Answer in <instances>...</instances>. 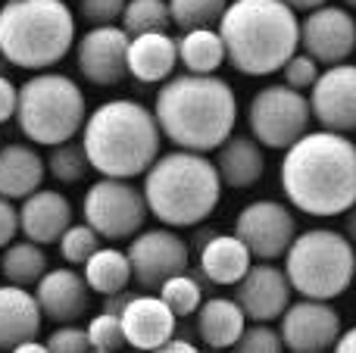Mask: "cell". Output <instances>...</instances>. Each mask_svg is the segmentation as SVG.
I'll use <instances>...</instances> for the list:
<instances>
[{
  "label": "cell",
  "mask_w": 356,
  "mask_h": 353,
  "mask_svg": "<svg viewBox=\"0 0 356 353\" xmlns=\"http://www.w3.org/2000/svg\"><path fill=\"white\" fill-rule=\"evenodd\" d=\"M282 191L307 216H344L356 204V144L350 135L319 129L297 138L284 150Z\"/></svg>",
  "instance_id": "cell-1"
},
{
  "label": "cell",
  "mask_w": 356,
  "mask_h": 353,
  "mask_svg": "<svg viewBox=\"0 0 356 353\" xmlns=\"http://www.w3.org/2000/svg\"><path fill=\"white\" fill-rule=\"evenodd\" d=\"M154 116L160 131L175 147L209 154L238 125L234 88L216 72H178L160 85L154 100Z\"/></svg>",
  "instance_id": "cell-2"
},
{
  "label": "cell",
  "mask_w": 356,
  "mask_h": 353,
  "mask_svg": "<svg viewBox=\"0 0 356 353\" xmlns=\"http://www.w3.org/2000/svg\"><path fill=\"white\" fill-rule=\"evenodd\" d=\"M81 144L91 169L113 179H138L163 154V131L154 110L141 100L116 97L88 113Z\"/></svg>",
  "instance_id": "cell-3"
},
{
  "label": "cell",
  "mask_w": 356,
  "mask_h": 353,
  "mask_svg": "<svg viewBox=\"0 0 356 353\" xmlns=\"http://www.w3.org/2000/svg\"><path fill=\"white\" fill-rule=\"evenodd\" d=\"M216 28L225 41V60L253 79L282 72L300 50V19L284 0H232Z\"/></svg>",
  "instance_id": "cell-4"
},
{
  "label": "cell",
  "mask_w": 356,
  "mask_h": 353,
  "mask_svg": "<svg viewBox=\"0 0 356 353\" xmlns=\"http://www.w3.org/2000/svg\"><path fill=\"white\" fill-rule=\"evenodd\" d=\"M144 200L156 222L169 229H194L216 213L222 200V179L207 154L175 147L160 154L144 172Z\"/></svg>",
  "instance_id": "cell-5"
},
{
  "label": "cell",
  "mask_w": 356,
  "mask_h": 353,
  "mask_svg": "<svg viewBox=\"0 0 356 353\" xmlns=\"http://www.w3.org/2000/svg\"><path fill=\"white\" fill-rule=\"evenodd\" d=\"M75 47V13L66 0H3L0 54L19 69L41 72Z\"/></svg>",
  "instance_id": "cell-6"
},
{
  "label": "cell",
  "mask_w": 356,
  "mask_h": 353,
  "mask_svg": "<svg viewBox=\"0 0 356 353\" xmlns=\"http://www.w3.org/2000/svg\"><path fill=\"white\" fill-rule=\"evenodd\" d=\"M284 275L300 297L334 300L356 281V247L334 229L297 231L284 250Z\"/></svg>",
  "instance_id": "cell-7"
},
{
  "label": "cell",
  "mask_w": 356,
  "mask_h": 353,
  "mask_svg": "<svg viewBox=\"0 0 356 353\" xmlns=\"http://www.w3.org/2000/svg\"><path fill=\"white\" fill-rule=\"evenodd\" d=\"M88 119L85 91L63 72H38L19 85L16 125L31 144L54 147L81 131Z\"/></svg>",
  "instance_id": "cell-8"
},
{
  "label": "cell",
  "mask_w": 356,
  "mask_h": 353,
  "mask_svg": "<svg viewBox=\"0 0 356 353\" xmlns=\"http://www.w3.org/2000/svg\"><path fill=\"white\" fill-rule=\"evenodd\" d=\"M81 216L104 241H129L144 229L150 210L144 191L131 179L100 175L85 191Z\"/></svg>",
  "instance_id": "cell-9"
},
{
  "label": "cell",
  "mask_w": 356,
  "mask_h": 353,
  "mask_svg": "<svg viewBox=\"0 0 356 353\" xmlns=\"http://www.w3.org/2000/svg\"><path fill=\"white\" fill-rule=\"evenodd\" d=\"M247 125H250V135L266 150H288L313 125L309 97H303V91L284 85V81L266 85L253 94L250 106H247Z\"/></svg>",
  "instance_id": "cell-10"
},
{
  "label": "cell",
  "mask_w": 356,
  "mask_h": 353,
  "mask_svg": "<svg viewBox=\"0 0 356 353\" xmlns=\"http://www.w3.org/2000/svg\"><path fill=\"white\" fill-rule=\"evenodd\" d=\"M129 263L131 279L144 291H160V285L172 275L184 272L191 266V247L178 229L156 225V229H141L129 244Z\"/></svg>",
  "instance_id": "cell-11"
},
{
  "label": "cell",
  "mask_w": 356,
  "mask_h": 353,
  "mask_svg": "<svg viewBox=\"0 0 356 353\" xmlns=\"http://www.w3.org/2000/svg\"><path fill=\"white\" fill-rule=\"evenodd\" d=\"M234 235L247 244L253 260H278L297 235V219L282 200H250L234 219Z\"/></svg>",
  "instance_id": "cell-12"
},
{
  "label": "cell",
  "mask_w": 356,
  "mask_h": 353,
  "mask_svg": "<svg viewBox=\"0 0 356 353\" xmlns=\"http://www.w3.org/2000/svg\"><path fill=\"white\" fill-rule=\"evenodd\" d=\"M278 331H282L284 350L325 353L334 347V341L341 335V313L332 306V300H291L288 310L282 313Z\"/></svg>",
  "instance_id": "cell-13"
},
{
  "label": "cell",
  "mask_w": 356,
  "mask_h": 353,
  "mask_svg": "<svg viewBox=\"0 0 356 353\" xmlns=\"http://www.w3.org/2000/svg\"><path fill=\"white\" fill-rule=\"evenodd\" d=\"M129 41L131 35L122 25H91L75 47L81 79L97 88L119 85L129 75Z\"/></svg>",
  "instance_id": "cell-14"
},
{
  "label": "cell",
  "mask_w": 356,
  "mask_h": 353,
  "mask_svg": "<svg viewBox=\"0 0 356 353\" xmlns=\"http://www.w3.org/2000/svg\"><path fill=\"white\" fill-rule=\"evenodd\" d=\"M309 110L319 129L356 135V63H334L309 88Z\"/></svg>",
  "instance_id": "cell-15"
},
{
  "label": "cell",
  "mask_w": 356,
  "mask_h": 353,
  "mask_svg": "<svg viewBox=\"0 0 356 353\" xmlns=\"http://www.w3.org/2000/svg\"><path fill=\"white\" fill-rule=\"evenodd\" d=\"M300 47L307 50L319 66L347 63L356 50V19L347 6L322 3L307 13L300 22Z\"/></svg>",
  "instance_id": "cell-16"
},
{
  "label": "cell",
  "mask_w": 356,
  "mask_h": 353,
  "mask_svg": "<svg viewBox=\"0 0 356 353\" xmlns=\"http://www.w3.org/2000/svg\"><path fill=\"white\" fill-rule=\"evenodd\" d=\"M234 288H238L234 300L241 304L247 322L250 319L253 322H275V319H282V313L288 310L291 297H294V288H291L284 269L272 266V260L253 263Z\"/></svg>",
  "instance_id": "cell-17"
},
{
  "label": "cell",
  "mask_w": 356,
  "mask_h": 353,
  "mask_svg": "<svg viewBox=\"0 0 356 353\" xmlns=\"http://www.w3.org/2000/svg\"><path fill=\"white\" fill-rule=\"evenodd\" d=\"M91 294L85 275L72 266L47 269L35 285L38 306L50 322H79L91 310Z\"/></svg>",
  "instance_id": "cell-18"
},
{
  "label": "cell",
  "mask_w": 356,
  "mask_h": 353,
  "mask_svg": "<svg viewBox=\"0 0 356 353\" xmlns=\"http://www.w3.org/2000/svg\"><path fill=\"white\" fill-rule=\"evenodd\" d=\"M75 222V210L72 200L63 191L54 188H38L29 197L19 200V231H22L29 241L50 247V244H60L63 231Z\"/></svg>",
  "instance_id": "cell-19"
},
{
  "label": "cell",
  "mask_w": 356,
  "mask_h": 353,
  "mask_svg": "<svg viewBox=\"0 0 356 353\" xmlns=\"http://www.w3.org/2000/svg\"><path fill=\"white\" fill-rule=\"evenodd\" d=\"M119 319L125 329V341L135 350H160L178 329V316L160 294H131Z\"/></svg>",
  "instance_id": "cell-20"
},
{
  "label": "cell",
  "mask_w": 356,
  "mask_h": 353,
  "mask_svg": "<svg viewBox=\"0 0 356 353\" xmlns=\"http://www.w3.org/2000/svg\"><path fill=\"white\" fill-rule=\"evenodd\" d=\"M216 172L222 179V188L244 191L253 188L266 172V147L253 135H228L216 147Z\"/></svg>",
  "instance_id": "cell-21"
},
{
  "label": "cell",
  "mask_w": 356,
  "mask_h": 353,
  "mask_svg": "<svg viewBox=\"0 0 356 353\" xmlns=\"http://www.w3.org/2000/svg\"><path fill=\"white\" fill-rule=\"evenodd\" d=\"M178 66V41L169 31H144L129 41V75L141 85H163Z\"/></svg>",
  "instance_id": "cell-22"
},
{
  "label": "cell",
  "mask_w": 356,
  "mask_h": 353,
  "mask_svg": "<svg viewBox=\"0 0 356 353\" xmlns=\"http://www.w3.org/2000/svg\"><path fill=\"white\" fill-rule=\"evenodd\" d=\"M200 272L209 285L216 288H228V285H238L244 279V272L253 266V254L247 250V244L241 241L238 235H222L216 231L209 241H203L200 247Z\"/></svg>",
  "instance_id": "cell-23"
},
{
  "label": "cell",
  "mask_w": 356,
  "mask_h": 353,
  "mask_svg": "<svg viewBox=\"0 0 356 353\" xmlns=\"http://www.w3.org/2000/svg\"><path fill=\"white\" fill-rule=\"evenodd\" d=\"M44 322V313L38 306L35 291L22 285H0V347H16V344L38 338Z\"/></svg>",
  "instance_id": "cell-24"
},
{
  "label": "cell",
  "mask_w": 356,
  "mask_h": 353,
  "mask_svg": "<svg viewBox=\"0 0 356 353\" xmlns=\"http://www.w3.org/2000/svg\"><path fill=\"white\" fill-rule=\"evenodd\" d=\"M47 163L29 144H0V194L10 200H22L44 185Z\"/></svg>",
  "instance_id": "cell-25"
},
{
  "label": "cell",
  "mask_w": 356,
  "mask_h": 353,
  "mask_svg": "<svg viewBox=\"0 0 356 353\" xmlns=\"http://www.w3.org/2000/svg\"><path fill=\"white\" fill-rule=\"evenodd\" d=\"M197 335L209 350H232L241 331L247 329V316L234 297H207L197 306Z\"/></svg>",
  "instance_id": "cell-26"
},
{
  "label": "cell",
  "mask_w": 356,
  "mask_h": 353,
  "mask_svg": "<svg viewBox=\"0 0 356 353\" xmlns=\"http://www.w3.org/2000/svg\"><path fill=\"white\" fill-rule=\"evenodd\" d=\"M178 63L184 66V72L209 75L219 72L225 63V41H222L219 28H188L178 38Z\"/></svg>",
  "instance_id": "cell-27"
},
{
  "label": "cell",
  "mask_w": 356,
  "mask_h": 353,
  "mask_svg": "<svg viewBox=\"0 0 356 353\" xmlns=\"http://www.w3.org/2000/svg\"><path fill=\"white\" fill-rule=\"evenodd\" d=\"M85 281L94 294L106 297V294H116V291H125L131 279V263H129V254L119 247H97L91 254V260L85 263Z\"/></svg>",
  "instance_id": "cell-28"
},
{
  "label": "cell",
  "mask_w": 356,
  "mask_h": 353,
  "mask_svg": "<svg viewBox=\"0 0 356 353\" xmlns=\"http://www.w3.org/2000/svg\"><path fill=\"white\" fill-rule=\"evenodd\" d=\"M50 269L47 254H44L41 244L29 241H10L3 250H0V272H3L6 281L13 285H22V288H35L38 279Z\"/></svg>",
  "instance_id": "cell-29"
},
{
  "label": "cell",
  "mask_w": 356,
  "mask_h": 353,
  "mask_svg": "<svg viewBox=\"0 0 356 353\" xmlns=\"http://www.w3.org/2000/svg\"><path fill=\"white\" fill-rule=\"evenodd\" d=\"M44 163H47V175H54L60 185H79L88 172H94L91 160H88V154H85V144L75 141V138H69V141H63V144H54L50 154L44 156Z\"/></svg>",
  "instance_id": "cell-30"
},
{
  "label": "cell",
  "mask_w": 356,
  "mask_h": 353,
  "mask_svg": "<svg viewBox=\"0 0 356 353\" xmlns=\"http://www.w3.org/2000/svg\"><path fill=\"white\" fill-rule=\"evenodd\" d=\"M203 272L197 269V272H191V269H184V272H178L172 275V279H166L160 285V297L166 300V306L175 313L178 319H184V316H194L197 313V306L203 304Z\"/></svg>",
  "instance_id": "cell-31"
},
{
  "label": "cell",
  "mask_w": 356,
  "mask_h": 353,
  "mask_svg": "<svg viewBox=\"0 0 356 353\" xmlns=\"http://www.w3.org/2000/svg\"><path fill=\"white\" fill-rule=\"evenodd\" d=\"M172 25L169 0H125L122 10V28L129 35H144V31H166Z\"/></svg>",
  "instance_id": "cell-32"
},
{
  "label": "cell",
  "mask_w": 356,
  "mask_h": 353,
  "mask_svg": "<svg viewBox=\"0 0 356 353\" xmlns=\"http://www.w3.org/2000/svg\"><path fill=\"white\" fill-rule=\"evenodd\" d=\"M225 6H228V0H169L172 25H178L181 31L219 25Z\"/></svg>",
  "instance_id": "cell-33"
},
{
  "label": "cell",
  "mask_w": 356,
  "mask_h": 353,
  "mask_svg": "<svg viewBox=\"0 0 356 353\" xmlns=\"http://www.w3.org/2000/svg\"><path fill=\"white\" fill-rule=\"evenodd\" d=\"M100 241H104V238H100L88 222H72L60 238V254L69 266H85V263L91 260L94 250L100 247Z\"/></svg>",
  "instance_id": "cell-34"
},
{
  "label": "cell",
  "mask_w": 356,
  "mask_h": 353,
  "mask_svg": "<svg viewBox=\"0 0 356 353\" xmlns=\"http://www.w3.org/2000/svg\"><path fill=\"white\" fill-rule=\"evenodd\" d=\"M88 344H91V350L97 353H116L122 350L125 344V329H122V319L116 316V313H106L100 310L97 316L88 322Z\"/></svg>",
  "instance_id": "cell-35"
},
{
  "label": "cell",
  "mask_w": 356,
  "mask_h": 353,
  "mask_svg": "<svg viewBox=\"0 0 356 353\" xmlns=\"http://www.w3.org/2000/svg\"><path fill=\"white\" fill-rule=\"evenodd\" d=\"M232 350L238 353H278L284 350V341H282V331L272 329L269 322H257V325H247L241 331L238 344Z\"/></svg>",
  "instance_id": "cell-36"
},
{
  "label": "cell",
  "mask_w": 356,
  "mask_h": 353,
  "mask_svg": "<svg viewBox=\"0 0 356 353\" xmlns=\"http://www.w3.org/2000/svg\"><path fill=\"white\" fill-rule=\"evenodd\" d=\"M282 72H284V85L297 88V91H309V88L316 85V79H319L322 66H319V60H313V56L307 54V50H297V54L282 66Z\"/></svg>",
  "instance_id": "cell-37"
},
{
  "label": "cell",
  "mask_w": 356,
  "mask_h": 353,
  "mask_svg": "<svg viewBox=\"0 0 356 353\" xmlns=\"http://www.w3.org/2000/svg\"><path fill=\"white\" fill-rule=\"evenodd\" d=\"M47 350L54 353H88V329H79L72 322H60L54 331L47 335Z\"/></svg>",
  "instance_id": "cell-38"
},
{
  "label": "cell",
  "mask_w": 356,
  "mask_h": 353,
  "mask_svg": "<svg viewBox=\"0 0 356 353\" xmlns=\"http://www.w3.org/2000/svg\"><path fill=\"white\" fill-rule=\"evenodd\" d=\"M125 0H79V13L94 25H110L122 19Z\"/></svg>",
  "instance_id": "cell-39"
},
{
  "label": "cell",
  "mask_w": 356,
  "mask_h": 353,
  "mask_svg": "<svg viewBox=\"0 0 356 353\" xmlns=\"http://www.w3.org/2000/svg\"><path fill=\"white\" fill-rule=\"evenodd\" d=\"M16 235H19V206L16 200L0 194V250L10 241H16Z\"/></svg>",
  "instance_id": "cell-40"
},
{
  "label": "cell",
  "mask_w": 356,
  "mask_h": 353,
  "mask_svg": "<svg viewBox=\"0 0 356 353\" xmlns=\"http://www.w3.org/2000/svg\"><path fill=\"white\" fill-rule=\"evenodd\" d=\"M16 100H19V85H13L6 75H0V125L16 119Z\"/></svg>",
  "instance_id": "cell-41"
},
{
  "label": "cell",
  "mask_w": 356,
  "mask_h": 353,
  "mask_svg": "<svg viewBox=\"0 0 356 353\" xmlns=\"http://www.w3.org/2000/svg\"><path fill=\"white\" fill-rule=\"evenodd\" d=\"M160 353H197V347H194V341H188V338L172 335V338H169V341L160 347Z\"/></svg>",
  "instance_id": "cell-42"
},
{
  "label": "cell",
  "mask_w": 356,
  "mask_h": 353,
  "mask_svg": "<svg viewBox=\"0 0 356 353\" xmlns=\"http://www.w3.org/2000/svg\"><path fill=\"white\" fill-rule=\"evenodd\" d=\"M129 300H131V294H125V291L106 294V297H104V310L106 313H116V316H119V313L125 310V304H129Z\"/></svg>",
  "instance_id": "cell-43"
},
{
  "label": "cell",
  "mask_w": 356,
  "mask_h": 353,
  "mask_svg": "<svg viewBox=\"0 0 356 353\" xmlns=\"http://www.w3.org/2000/svg\"><path fill=\"white\" fill-rule=\"evenodd\" d=\"M332 350H338V353H356V325L353 329H341V335H338V341H334V347Z\"/></svg>",
  "instance_id": "cell-44"
},
{
  "label": "cell",
  "mask_w": 356,
  "mask_h": 353,
  "mask_svg": "<svg viewBox=\"0 0 356 353\" xmlns=\"http://www.w3.org/2000/svg\"><path fill=\"white\" fill-rule=\"evenodd\" d=\"M13 350H16V353H47V341H38V338H29V341L16 344Z\"/></svg>",
  "instance_id": "cell-45"
},
{
  "label": "cell",
  "mask_w": 356,
  "mask_h": 353,
  "mask_svg": "<svg viewBox=\"0 0 356 353\" xmlns=\"http://www.w3.org/2000/svg\"><path fill=\"white\" fill-rule=\"evenodd\" d=\"M344 235L353 241V247H356V204L350 206V210L344 213Z\"/></svg>",
  "instance_id": "cell-46"
},
{
  "label": "cell",
  "mask_w": 356,
  "mask_h": 353,
  "mask_svg": "<svg viewBox=\"0 0 356 353\" xmlns=\"http://www.w3.org/2000/svg\"><path fill=\"white\" fill-rule=\"evenodd\" d=\"M284 3H288L291 10H297V13H309V10H316V6L328 3V0H284Z\"/></svg>",
  "instance_id": "cell-47"
},
{
  "label": "cell",
  "mask_w": 356,
  "mask_h": 353,
  "mask_svg": "<svg viewBox=\"0 0 356 353\" xmlns=\"http://www.w3.org/2000/svg\"><path fill=\"white\" fill-rule=\"evenodd\" d=\"M344 6L347 10H356V0H344Z\"/></svg>",
  "instance_id": "cell-48"
}]
</instances>
